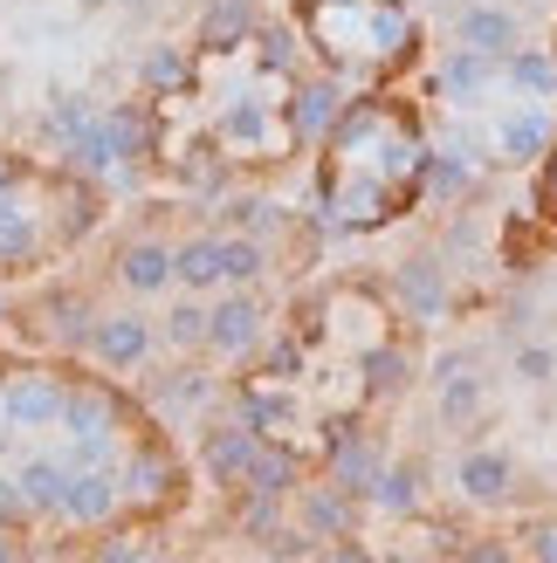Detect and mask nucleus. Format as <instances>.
I'll return each mask as SVG.
<instances>
[{"instance_id": "f257e3e1", "label": "nucleus", "mask_w": 557, "mask_h": 563, "mask_svg": "<svg viewBox=\"0 0 557 563\" xmlns=\"http://www.w3.org/2000/svg\"><path fill=\"white\" fill-rule=\"evenodd\" d=\"M427 131L400 97H365L345 103L330 124V165H324V200L345 228H372L393 220L413 200H427Z\"/></svg>"}, {"instance_id": "f03ea898", "label": "nucleus", "mask_w": 557, "mask_h": 563, "mask_svg": "<svg viewBox=\"0 0 557 563\" xmlns=\"http://www.w3.org/2000/svg\"><path fill=\"white\" fill-rule=\"evenodd\" d=\"M303 35L324 48L330 76H393L421 55V21L406 0H296Z\"/></svg>"}, {"instance_id": "7ed1b4c3", "label": "nucleus", "mask_w": 557, "mask_h": 563, "mask_svg": "<svg viewBox=\"0 0 557 563\" xmlns=\"http://www.w3.org/2000/svg\"><path fill=\"white\" fill-rule=\"evenodd\" d=\"M550 145H557V118H550V103H510L503 118H495V158H503V165L550 158Z\"/></svg>"}, {"instance_id": "20e7f679", "label": "nucleus", "mask_w": 557, "mask_h": 563, "mask_svg": "<svg viewBox=\"0 0 557 563\" xmlns=\"http://www.w3.org/2000/svg\"><path fill=\"white\" fill-rule=\"evenodd\" d=\"M345 118V76H296L290 90V137H330Z\"/></svg>"}, {"instance_id": "39448f33", "label": "nucleus", "mask_w": 557, "mask_h": 563, "mask_svg": "<svg viewBox=\"0 0 557 563\" xmlns=\"http://www.w3.org/2000/svg\"><path fill=\"white\" fill-rule=\"evenodd\" d=\"M434 90L448 103H476L489 90H503V55H482V48H448V63L434 69Z\"/></svg>"}, {"instance_id": "423d86ee", "label": "nucleus", "mask_w": 557, "mask_h": 563, "mask_svg": "<svg viewBox=\"0 0 557 563\" xmlns=\"http://www.w3.org/2000/svg\"><path fill=\"white\" fill-rule=\"evenodd\" d=\"M455 35H461V48L510 55V48L523 42V21H516V8H495V0H468V8L455 14Z\"/></svg>"}, {"instance_id": "0eeeda50", "label": "nucleus", "mask_w": 557, "mask_h": 563, "mask_svg": "<svg viewBox=\"0 0 557 563\" xmlns=\"http://www.w3.org/2000/svg\"><path fill=\"white\" fill-rule=\"evenodd\" d=\"M503 90L531 97V103H557V55L550 48H510L503 55Z\"/></svg>"}, {"instance_id": "6e6552de", "label": "nucleus", "mask_w": 557, "mask_h": 563, "mask_svg": "<svg viewBox=\"0 0 557 563\" xmlns=\"http://www.w3.org/2000/svg\"><path fill=\"white\" fill-rule=\"evenodd\" d=\"M455 482H461L468 501H503V495L516 488V461H510V454H495V446H476V454H461Z\"/></svg>"}, {"instance_id": "1a4fd4ad", "label": "nucleus", "mask_w": 557, "mask_h": 563, "mask_svg": "<svg viewBox=\"0 0 557 563\" xmlns=\"http://www.w3.org/2000/svg\"><path fill=\"white\" fill-rule=\"evenodd\" d=\"M255 0H207V14H200V48H248L255 42Z\"/></svg>"}, {"instance_id": "9d476101", "label": "nucleus", "mask_w": 557, "mask_h": 563, "mask_svg": "<svg viewBox=\"0 0 557 563\" xmlns=\"http://www.w3.org/2000/svg\"><path fill=\"white\" fill-rule=\"evenodd\" d=\"M400 302L413 309V317H440V309H448V268H440L434 255L400 262Z\"/></svg>"}, {"instance_id": "9b49d317", "label": "nucleus", "mask_w": 557, "mask_h": 563, "mask_svg": "<svg viewBox=\"0 0 557 563\" xmlns=\"http://www.w3.org/2000/svg\"><path fill=\"white\" fill-rule=\"evenodd\" d=\"M255 336H262L255 296H228L220 309H207V344H214V351H248Z\"/></svg>"}, {"instance_id": "f8f14e48", "label": "nucleus", "mask_w": 557, "mask_h": 563, "mask_svg": "<svg viewBox=\"0 0 557 563\" xmlns=\"http://www.w3.org/2000/svg\"><path fill=\"white\" fill-rule=\"evenodd\" d=\"M90 351H97L103 364H145L152 330L138 323V317H110V323H97V330H90Z\"/></svg>"}, {"instance_id": "ddd939ff", "label": "nucleus", "mask_w": 557, "mask_h": 563, "mask_svg": "<svg viewBox=\"0 0 557 563\" xmlns=\"http://www.w3.org/2000/svg\"><path fill=\"white\" fill-rule=\"evenodd\" d=\"M255 433H248V427H220L214 440H207V467H214V482H241V474H248V461H255Z\"/></svg>"}, {"instance_id": "4468645a", "label": "nucleus", "mask_w": 557, "mask_h": 563, "mask_svg": "<svg viewBox=\"0 0 557 563\" xmlns=\"http://www.w3.org/2000/svg\"><path fill=\"white\" fill-rule=\"evenodd\" d=\"M110 501H118V482H110V474H69L63 516H76V522H97V516H110Z\"/></svg>"}, {"instance_id": "2eb2a0df", "label": "nucleus", "mask_w": 557, "mask_h": 563, "mask_svg": "<svg viewBox=\"0 0 557 563\" xmlns=\"http://www.w3.org/2000/svg\"><path fill=\"white\" fill-rule=\"evenodd\" d=\"M118 275L131 282V289H165V282H173V255H165L159 241H138V247H124V262H118Z\"/></svg>"}, {"instance_id": "dca6fc26", "label": "nucleus", "mask_w": 557, "mask_h": 563, "mask_svg": "<svg viewBox=\"0 0 557 563\" xmlns=\"http://www.w3.org/2000/svg\"><path fill=\"white\" fill-rule=\"evenodd\" d=\"M476 186V158H468V145H448V152H434L427 158V192L434 200H455V192Z\"/></svg>"}, {"instance_id": "f3484780", "label": "nucleus", "mask_w": 557, "mask_h": 563, "mask_svg": "<svg viewBox=\"0 0 557 563\" xmlns=\"http://www.w3.org/2000/svg\"><path fill=\"white\" fill-rule=\"evenodd\" d=\"M63 399H69V391H55V385H42V378H21V385L8 391V412L21 419V427H42V419H63Z\"/></svg>"}, {"instance_id": "a211bd4d", "label": "nucleus", "mask_w": 557, "mask_h": 563, "mask_svg": "<svg viewBox=\"0 0 557 563\" xmlns=\"http://www.w3.org/2000/svg\"><path fill=\"white\" fill-rule=\"evenodd\" d=\"M468 372V364H461ZM461 372H440L434 385H440V419H448V427H468V419L482 412V378H461Z\"/></svg>"}, {"instance_id": "6ab92c4d", "label": "nucleus", "mask_w": 557, "mask_h": 563, "mask_svg": "<svg viewBox=\"0 0 557 563\" xmlns=\"http://www.w3.org/2000/svg\"><path fill=\"white\" fill-rule=\"evenodd\" d=\"M103 131H110V145H118V158H145V152H152V118H145L138 103L110 110V118H103Z\"/></svg>"}, {"instance_id": "aec40b11", "label": "nucleus", "mask_w": 557, "mask_h": 563, "mask_svg": "<svg viewBox=\"0 0 557 563\" xmlns=\"http://www.w3.org/2000/svg\"><path fill=\"white\" fill-rule=\"evenodd\" d=\"M173 275L186 282V289H214L220 282V241H186L173 255Z\"/></svg>"}, {"instance_id": "412c9836", "label": "nucleus", "mask_w": 557, "mask_h": 563, "mask_svg": "<svg viewBox=\"0 0 557 563\" xmlns=\"http://www.w3.org/2000/svg\"><path fill=\"white\" fill-rule=\"evenodd\" d=\"M303 522H310V537H345L351 529V509H345V488H310L303 495Z\"/></svg>"}, {"instance_id": "4be33fe9", "label": "nucleus", "mask_w": 557, "mask_h": 563, "mask_svg": "<svg viewBox=\"0 0 557 563\" xmlns=\"http://www.w3.org/2000/svg\"><path fill=\"white\" fill-rule=\"evenodd\" d=\"M290 482H296L290 454H275V446H255V461H248L241 488H255V495H290Z\"/></svg>"}, {"instance_id": "5701e85b", "label": "nucleus", "mask_w": 557, "mask_h": 563, "mask_svg": "<svg viewBox=\"0 0 557 563\" xmlns=\"http://www.w3.org/2000/svg\"><path fill=\"white\" fill-rule=\"evenodd\" d=\"M138 76H145L152 90H179V82L193 76V63H186V48L159 42V48H145V63H138Z\"/></svg>"}, {"instance_id": "b1692460", "label": "nucleus", "mask_w": 557, "mask_h": 563, "mask_svg": "<svg viewBox=\"0 0 557 563\" xmlns=\"http://www.w3.org/2000/svg\"><path fill=\"white\" fill-rule=\"evenodd\" d=\"M372 474H379V454H372V446H365V440H338V488H345V495H365Z\"/></svg>"}, {"instance_id": "393cba45", "label": "nucleus", "mask_w": 557, "mask_h": 563, "mask_svg": "<svg viewBox=\"0 0 557 563\" xmlns=\"http://www.w3.org/2000/svg\"><path fill=\"white\" fill-rule=\"evenodd\" d=\"M35 509H63V495H69V474L63 467H48V461H35V467H21V482H14Z\"/></svg>"}, {"instance_id": "a878e982", "label": "nucleus", "mask_w": 557, "mask_h": 563, "mask_svg": "<svg viewBox=\"0 0 557 563\" xmlns=\"http://www.w3.org/2000/svg\"><path fill=\"white\" fill-rule=\"evenodd\" d=\"M110 158H118V145H110V131H103V118L90 124V131H83V137H69V165H76V173H110Z\"/></svg>"}, {"instance_id": "bb28decb", "label": "nucleus", "mask_w": 557, "mask_h": 563, "mask_svg": "<svg viewBox=\"0 0 557 563\" xmlns=\"http://www.w3.org/2000/svg\"><path fill=\"white\" fill-rule=\"evenodd\" d=\"M421 488H427V474H413V467H393V474L379 482V501H385L393 516H413V509H421Z\"/></svg>"}, {"instance_id": "cd10ccee", "label": "nucleus", "mask_w": 557, "mask_h": 563, "mask_svg": "<svg viewBox=\"0 0 557 563\" xmlns=\"http://www.w3.org/2000/svg\"><path fill=\"white\" fill-rule=\"evenodd\" d=\"M90 124H97V110L83 103V97H63V103L48 110V124H42V131H48V137H63V145H69V137H83Z\"/></svg>"}, {"instance_id": "c85d7f7f", "label": "nucleus", "mask_w": 557, "mask_h": 563, "mask_svg": "<svg viewBox=\"0 0 557 563\" xmlns=\"http://www.w3.org/2000/svg\"><path fill=\"white\" fill-rule=\"evenodd\" d=\"M255 275H262L255 241H220V282H255Z\"/></svg>"}, {"instance_id": "c756f323", "label": "nucleus", "mask_w": 557, "mask_h": 563, "mask_svg": "<svg viewBox=\"0 0 557 563\" xmlns=\"http://www.w3.org/2000/svg\"><path fill=\"white\" fill-rule=\"evenodd\" d=\"M255 42H262V69L296 76V35L290 27H255Z\"/></svg>"}, {"instance_id": "7c9ffc66", "label": "nucleus", "mask_w": 557, "mask_h": 563, "mask_svg": "<svg viewBox=\"0 0 557 563\" xmlns=\"http://www.w3.org/2000/svg\"><path fill=\"white\" fill-rule=\"evenodd\" d=\"M35 247V228H28V213H14L8 200H0V255H28Z\"/></svg>"}, {"instance_id": "2f4dec72", "label": "nucleus", "mask_w": 557, "mask_h": 563, "mask_svg": "<svg viewBox=\"0 0 557 563\" xmlns=\"http://www.w3.org/2000/svg\"><path fill=\"white\" fill-rule=\"evenodd\" d=\"M550 372H557V351L550 344H523L516 351V378L523 385H550Z\"/></svg>"}, {"instance_id": "473e14b6", "label": "nucleus", "mask_w": 557, "mask_h": 563, "mask_svg": "<svg viewBox=\"0 0 557 563\" xmlns=\"http://www.w3.org/2000/svg\"><path fill=\"white\" fill-rule=\"evenodd\" d=\"M165 336H173V344H207V309H173V317H165Z\"/></svg>"}, {"instance_id": "72a5a7b5", "label": "nucleus", "mask_w": 557, "mask_h": 563, "mask_svg": "<svg viewBox=\"0 0 557 563\" xmlns=\"http://www.w3.org/2000/svg\"><path fill=\"white\" fill-rule=\"evenodd\" d=\"M365 372H372V391H400V385H406V357H400V351H372Z\"/></svg>"}, {"instance_id": "f704fd0d", "label": "nucleus", "mask_w": 557, "mask_h": 563, "mask_svg": "<svg viewBox=\"0 0 557 563\" xmlns=\"http://www.w3.org/2000/svg\"><path fill=\"white\" fill-rule=\"evenodd\" d=\"M531 563H557V522H537L531 529Z\"/></svg>"}, {"instance_id": "c9c22d12", "label": "nucleus", "mask_w": 557, "mask_h": 563, "mask_svg": "<svg viewBox=\"0 0 557 563\" xmlns=\"http://www.w3.org/2000/svg\"><path fill=\"white\" fill-rule=\"evenodd\" d=\"M461 563H510L503 543H476V550H461Z\"/></svg>"}, {"instance_id": "e433bc0d", "label": "nucleus", "mask_w": 557, "mask_h": 563, "mask_svg": "<svg viewBox=\"0 0 557 563\" xmlns=\"http://www.w3.org/2000/svg\"><path fill=\"white\" fill-rule=\"evenodd\" d=\"M317 563H372V556H365V550H358V543H330V550H324Z\"/></svg>"}, {"instance_id": "4c0bfd02", "label": "nucleus", "mask_w": 557, "mask_h": 563, "mask_svg": "<svg viewBox=\"0 0 557 563\" xmlns=\"http://www.w3.org/2000/svg\"><path fill=\"white\" fill-rule=\"evenodd\" d=\"M21 509H28V495L14 482H0V516H21Z\"/></svg>"}, {"instance_id": "58836bf2", "label": "nucleus", "mask_w": 557, "mask_h": 563, "mask_svg": "<svg viewBox=\"0 0 557 563\" xmlns=\"http://www.w3.org/2000/svg\"><path fill=\"white\" fill-rule=\"evenodd\" d=\"M544 207H557V145H550V179H544Z\"/></svg>"}, {"instance_id": "ea45409f", "label": "nucleus", "mask_w": 557, "mask_h": 563, "mask_svg": "<svg viewBox=\"0 0 557 563\" xmlns=\"http://www.w3.org/2000/svg\"><path fill=\"white\" fill-rule=\"evenodd\" d=\"M385 563H406V556H385Z\"/></svg>"}]
</instances>
